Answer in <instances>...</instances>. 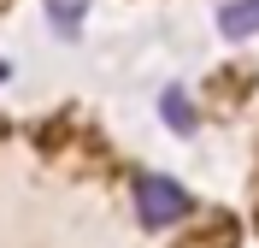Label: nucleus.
Segmentation results:
<instances>
[{"instance_id":"nucleus-1","label":"nucleus","mask_w":259,"mask_h":248,"mask_svg":"<svg viewBox=\"0 0 259 248\" xmlns=\"http://www.w3.org/2000/svg\"><path fill=\"white\" fill-rule=\"evenodd\" d=\"M189 189L171 178H159V171H142L136 178V213L153 225V231H165V225H177V219H189Z\"/></svg>"},{"instance_id":"nucleus-3","label":"nucleus","mask_w":259,"mask_h":248,"mask_svg":"<svg viewBox=\"0 0 259 248\" xmlns=\"http://www.w3.org/2000/svg\"><path fill=\"white\" fill-rule=\"evenodd\" d=\"M165 118H171V124H177V130H189V100H183V95H165Z\"/></svg>"},{"instance_id":"nucleus-2","label":"nucleus","mask_w":259,"mask_h":248,"mask_svg":"<svg viewBox=\"0 0 259 248\" xmlns=\"http://www.w3.org/2000/svg\"><path fill=\"white\" fill-rule=\"evenodd\" d=\"M82 6H89V0H48V12H53V24H59V30H77Z\"/></svg>"},{"instance_id":"nucleus-4","label":"nucleus","mask_w":259,"mask_h":248,"mask_svg":"<svg viewBox=\"0 0 259 248\" xmlns=\"http://www.w3.org/2000/svg\"><path fill=\"white\" fill-rule=\"evenodd\" d=\"M0 77H6V65H0Z\"/></svg>"}]
</instances>
